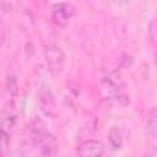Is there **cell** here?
Masks as SVG:
<instances>
[{"label": "cell", "instance_id": "obj_1", "mask_svg": "<svg viewBox=\"0 0 157 157\" xmlns=\"http://www.w3.org/2000/svg\"><path fill=\"white\" fill-rule=\"evenodd\" d=\"M100 93L102 98L105 102H109L111 105H128L129 104V96L124 93L122 85L111 76H104L102 82H100Z\"/></svg>", "mask_w": 157, "mask_h": 157}, {"label": "cell", "instance_id": "obj_2", "mask_svg": "<svg viewBox=\"0 0 157 157\" xmlns=\"http://www.w3.org/2000/svg\"><path fill=\"white\" fill-rule=\"evenodd\" d=\"M44 61H46V67H48V70L52 74H59L65 68L67 56L57 44H48L44 48Z\"/></svg>", "mask_w": 157, "mask_h": 157}, {"label": "cell", "instance_id": "obj_3", "mask_svg": "<svg viewBox=\"0 0 157 157\" xmlns=\"http://www.w3.org/2000/svg\"><path fill=\"white\" fill-rule=\"evenodd\" d=\"M76 15V6L74 4H54L52 6V22L57 26H67L72 17Z\"/></svg>", "mask_w": 157, "mask_h": 157}, {"label": "cell", "instance_id": "obj_4", "mask_svg": "<svg viewBox=\"0 0 157 157\" xmlns=\"http://www.w3.org/2000/svg\"><path fill=\"white\" fill-rule=\"evenodd\" d=\"M33 139H35V144L39 146V150H41L44 155L54 153V150H56V139H54L43 126H39V129L33 131Z\"/></svg>", "mask_w": 157, "mask_h": 157}, {"label": "cell", "instance_id": "obj_5", "mask_svg": "<svg viewBox=\"0 0 157 157\" xmlns=\"http://www.w3.org/2000/svg\"><path fill=\"white\" fill-rule=\"evenodd\" d=\"M39 109L44 117H56V98L46 87H43L39 93Z\"/></svg>", "mask_w": 157, "mask_h": 157}, {"label": "cell", "instance_id": "obj_6", "mask_svg": "<svg viewBox=\"0 0 157 157\" xmlns=\"http://www.w3.org/2000/svg\"><path fill=\"white\" fill-rule=\"evenodd\" d=\"M78 157H104V146L98 140H85L78 148Z\"/></svg>", "mask_w": 157, "mask_h": 157}, {"label": "cell", "instance_id": "obj_7", "mask_svg": "<svg viewBox=\"0 0 157 157\" xmlns=\"http://www.w3.org/2000/svg\"><path fill=\"white\" fill-rule=\"evenodd\" d=\"M146 135L148 139L153 142L155 135H157V109L151 107L150 113H148V118H146Z\"/></svg>", "mask_w": 157, "mask_h": 157}, {"label": "cell", "instance_id": "obj_8", "mask_svg": "<svg viewBox=\"0 0 157 157\" xmlns=\"http://www.w3.org/2000/svg\"><path fill=\"white\" fill-rule=\"evenodd\" d=\"M109 144H111L113 150H120V146H122V135L117 128L109 131Z\"/></svg>", "mask_w": 157, "mask_h": 157}, {"label": "cell", "instance_id": "obj_9", "mask_svg": "<svg viewBox=\"0 0 157 157\" xmlns=\"http://www.w3.org/2000/svg\"><path fill=\"white\" fill-rule=\"evenodd\" d=\"M15 124H17V118H15V115H10V117H6V118H4V122H2V128H0V129L11 135V131L15 129Z\"/></svg>", "mask_w": 157, "mask_h": 157}, {"label": "cell", "instance_id": "obj_10", "mask_svg": "<svg viewBox=\"0 0 157 157\" xmlns=\"http://www.w3.org/2000/svg\"><path fill=\"white\" fill-rule=\"evenodd\" d=\"M10 137H11L10 133H6V131L0 129V157L6 153V148L10 146Z\"/></svg>", "mask_w": 157, "mask_h": 157}, {"label": "cell", "instance_id": "obj_11", "mask_svg": "<svg viewBox=\"0 0 157 157\" xmlns=\"http://www.w3.org/2000/svg\"><path fill=\"white\" fill-rule=\"evenodd\" d=\"M8 89L11 91V94L17 93V80H15V76H13V74L8 76Z\"/></svg>", "mask_w": 157, "mask_h": 157}, {"label": "cell", "instance_id": "obj_12", "mask_svg": "<svg viewBox=\"0 0 157 157\" xmlns=\"http://www.w3.org/2000/svg\"><path fill=\"white\" fill-rule=\"evenodd\" d=\"M4 37H6V32H4L2 22H0V48H2V44H4Z\"/></svg>", "mask_w": 157, "mask_h": 157}]
</instances>
